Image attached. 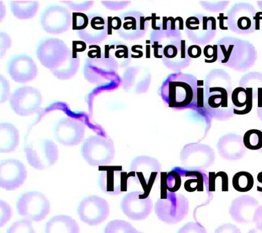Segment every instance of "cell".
<instances>
[{"label":"cell","mask_w":262,"mask_h":233,"mask_svg":"<svg viewBox=\"0 0 262 233\" xmlns=\"http://www.w3.org/2000/svg\"><path fill=\"white\" fill-rule=\"evenodd\" d=\"M198 80L194 75L172 73L163 81L161 96L168 107L185 110L198 107Z\"/></svg>","instance_id":"cell-1"},{"label":"cell","mask_w":262,"mask_h":233,"mask_svg":"<svg viewBox=\"0 0 262 233\" xmlns=\"http://www.w3.org/2000/svg\"><path fill=\"white\" fill-rule=\"evenodd\" d=\"M72 26L78 37L90 46L101 44L108 35V20L100 14L73 13Z\"/></svg>","instance_id":"cell-2"},{"label":"cell","mask_w":262,"mask_h":233,"mask_svg":"<svg viewBox=\"0 0 262 233\" xmlns=\"http://www.w3.org/2000/svg\"><path fill=\"white\" fill-rule=\"evenodd\" d=\"M118 62L105 52L99 56L88 57L84 64L83 76L92 84L100 86L118 78Z\"/></svg>","instance_id":"cell-3"},{"label":"cell","mask_w":262,"mask_h":233,"mask_svg":"<svg viewBox=\"0 0 262 233\" xmlns=\"http://www.w3.org/2000/svg\"><path fill=\"white\" fill-rule=\"evenodd\" d=\"M155 210L158 218L168 224H178L187 216L189 201L183 194L167 191L156 202Z\"/></svg>","instance_id":"cell-4"},{"label":"cell","mask_w":262,"mask_h":233,"mask_svg":"<svg viewBox=\"0 0 262 233\" xmlns=\"http://www.w3.org/2000/svg\"><path fill=\"white\" fill-rule=\"evenodd\" d=\"M82 157L92 166L110 165L114 160L116 149L114 141L108 137L90 136L81 148Z\"/></svg>","instance_id":"cell-5"},{"label":"cell","mask_w":262,"mask_h":233,"mask_svg":"<svg viewBox=\"0 0 262 233\" xmlns=\"http://www.w3.org/2000/svg\"><path fill=\"white\" fill-rule=\"evenodd\" d=\"M27 160L31 166L43 171L53 166L59 157L56 144L50 139H38L25 146Z\"/></svg>","instance_id":"cell-6"},{"label":"cell","mask_w":262,"mask_h":233,"mask_svg":"<svg viewBox=\"0 0 262 233\" xmlns=\"http://www.w3.org/2000/svg\"><path fill=\"white\" fill-rule=\"evenodd\" d=\"M9 103L14 113L26 117L42 111V96L36 88L20 87L12 92Z\"/></svg>","instance_id":"cell-7"},{"label":"cell","mask_w":262,"mask_h":233,"mask_svg":"<svg viewBox=\"0 0 262 233\" xmlns=\"http://www.w3.org/2000/svg\"><path fill=\"white\" fill-rule=\"evenodd\" d=\"M50 202L44 194L38 192L23 194L16 202L18 214L31 222H40L50 212Z\"/></svg>","instance_id":"cell-8"},{"label":"cell","mask_w":262,"mask_h":233,"mask_svg":"<svg viewBox=\"0 0 262 233\" xmlns=\"http://www.w3.org/2000/svg\"><path fill=\"white\" fill-rule=\"evenodd\" d=\"M71 50L62 40L57 38H47L39 43L36 49V56L40 64L51 71L64 62Z\"/></svg>","instance_id":"cell-9"},{"label":"cell","mask_w":262,"mask_h":233,"mask_svg":"<svg viewBox=\"0 0 262 233\" xmlns=\"http://www.w3.org/2000/svg\"><path fill=\"white\" fill-rule=\"evenodd\" d=\"M42 29L50 34L64 33L73 25V14L64 6H48L42 12L40 17Z\"/></svg>","instance_id":"cell-10"},{"label":"cell","mask_w":262,"mask_h":233,"mask_svg":"<svg viewBox=\"0 0 262 233\" xmlns=\"http://www.w3.org/2000/svg\"><path fill=\"white\" fill-rule=\"evenodd\" d=\"M183 168L190 171H205L214 164L215 153L207 145H186L180 153Z\"/></svg>","instance_id":"cell-11"},{"label":"cell","mask_w":262,"mask_h":233,"mask_svg":"<svg viewBox=\"0 0 262 233\" xmlns=\"http://www.w3.org/2000/svg\"><path fill=\"white\" fill-rule=\"evenodd\" d=\"M85 133V125L83 122L68 116L57 120L53 128L55 140L66 146H75L81 144Z\"/></svg>","instance_id":"cell-12"},{"label":"cell","mask_w":262,"mask_h":233,"mask_svg":"<svg viewBox=\"0 0 262 233\" xmlns=\"http://www.w3.org/2000/svg\"><path fill=\"white\" fill-rule=\"evenodd\" d=\"M161 163L148 156L135 157L131 163L130 172L133 179L143 187L150 189L161 174Z\"/></svg>","instance_id":"cell-13"},{"label":"cell","mask_w":262,"mask_h":233,"mask_svg":"<svg viewBox=\"0 0 262 233\" xmlns=\"http://www.w3.org/2000/svg\"><path fill=\"white\" fill-rule=\"evenodd\" d=\"M110 207L108 202L100 196L93 195L84 198L77 209L80 220L90 226H97L108 218Z\"/></svg>","instance_id":"cell-14"},{"label":"cell","mask_w":262,"mask_h":233,"mask_svg":"<svg viewBox=\"0 0 262 233\" xmlns=\"http://www.w3.org/2000/svg\"><path fill=\"white\" fill-rule=\"evenodd\" d=\"M121 208L130 220H145L153 209V202L146 192H132L126 194L121 202Z\"/></svg>","instance_id":"cell-15"},{"label":"cell","mask_w":262,"mask_h":233,"mask_svg":"<svg viewBox=\"0 0 262 233\" xmlns=\"http://www.w3.org/2000/svg\"><path fill=\"white\" fill-rule=\"evenodd\" d=\"M119 18L120 26L117 33L123 39L128 41L140 39L148 29V20L140 12H126L121 14Z\"/></svg>","instance_id":"cell-16"},{"label":"cell","mask_w":262,"mask_h":233,"mask_svg":"<svg viewBox=\"0 0 262 233\" xmlns=\"http://www.w3.org/2000/svg\"><path fill=\"white\" fill-rule=\"evenodd\" d=\"M28 172L24 163L15 159H4L0 163V187L14 191L24 183Z\"/></svg>","instance_id":"cell-17"},{"label":"cell","mask_w":262,"mask_h":233,"mask_svg":"<svg viewBox=\"0 0 262 233\" xmlns=\"http://www.w3.org/2000/svg\"><path fill=\"white\" fill-rule=\"evenodd\" d=\"M7 72L15 82L26 83L36 79L38 75V67L30 56L26 54H18L8 61Z\"/></svg>","instance_id":"cell-18"},{"label":"cell","mask_w":262,"mask_h":233,"mask_svg":"<svg viewBox=\"0 0 262 233\" xmlns=\"http://www.w3.org/2000/svg\"><path fill=\"white\" fill-rule=\"evenodd\" d=\"M204 87L208 88V90L204 88V91L208 93H204V105H206L209 110L213 111L212 116L219 115V110H223L225 115L230 114L225 109L233 111V104L230 103L232 93L231 87H212L208 81Z\"/></svg>","instance_id":"cell-19"},{"label":"cell","mask_w":262,"mask_h":233,"mask_svg":"<svg viewBox=\"0 0 262 233\" xmlns=\"http://www.w3.org/2000/svg\"><path fill=\"white\" fill-rule=\"evenodd\" d=\"M150 74L142 67H128L123 73L122 88L128 93H143L148 90Z\"/></svg>","instance_id":"cell-20"},{"label":"cell","mask_w":262,"mask_h":233,"mask_svg":"<svg viewBox=\"0 0 262 233\" xmlns=\"http://www.w3.org/2000/svg\"><path fill=\"white\" fill-rule=\"evenodd\" d=\"M259 203L253 196L242 195L231 202L229 213L233 221L238 224H248L253 222L254 214Z\"/></svg>","instance_id":"cell-21"},{"label":"cell","mask_w":262,"mask_h":233,"mask_svg":"<svg viewBox=\"0 0 262 233\" xmlns=\"http://www.w3.org/2000/svg\"><path fill=\"white\" fill-rule=\"evenodd\" d=\"M126 174L119 170L102 171L98 178V185L102 191L108 195H118L126 189Z\"/></svg>","instance_id":"cell-22"},{"label":"cell","mask_w":262,"mask_h":233,"mask_svg":"<svg viewBox=\"0 0 262 233\" xmlns=\"http://www.w3.org/2000/svg\"><path fill=\"white\" fill-rule=\"evenodd\" d=\"M220 156L229 161H237L243 158L247 149L243 138L238 136H227L221 138L217 145Z\"/></svg>","instance_id":"cell-23"},{"label":"cell","mask_w":262,"mask_h":233,"mask_svg":"<svg viewBox=\"0 0 262 233\" xmlns=\"http://www.w3.org/2000/svg\"><path fill=\"white\" fill-rule=\"evenodd\" d=\"M235 32L237 34H251L255 30V10L248 3L239 4L235 7Z\"/></svg>","instance_id":"cell-24"},{"label":"cell","mask_w":262,"mask_h":233,"mask_svg":"<svg viewBox=\"0 0 262 233\" xmlns=\"http://www.w3.org/2000/svg\"><path fill=\"white\" fill-rule=\"evenodd\" d=\"M19 144V132L13 124L0 123V152H13Z\"/></svg>","instance_id":"cell-25"},{"label":"cell","mask_w":262,"mask_h":233,"mask_svg":"<svg viewBox=\"0 0 262 233\" xmlns=\"http://www.w3.org/2000/svg\"><path fill=\"white\" fill-rule=\"evenodd\" d=\"M253 92L251 89L237 87L231 93V103L234 106L233 113L236 115H245L253 108Z\"/></svg>","instance_id":"cell-26"},{"label":"cell","mask_w":262,"mask_h":233,"mask_svg":"<svg viewBox=\"0 0 262 233\" xmlns=\"http://www.w3.org/2000/svg\"><path fill=\"white\" fill-rule=\"evenodd\" d=\"M79 231L77 222L68 216H54L45 226V233H79Z\"/></svg>","instance_id":"cell-27"},{"label":"cell","mask_w":262,"mask_h":233,"mask_svg":"<svg viewBox=\"0 0 262 233\" xmlns=\"http://www.w3.org/2000/svg\"><path fill=\"white\" fill-rule=\"evenodd\" d=\"M79 67V56L71 50L64 62L57 68L51 70V73L57 79L60 80H69L77 74Z\"/></svg>","instance_id":"cell-28"},{"label":"cell","mask_w":262,"mask_h":233,"mask_svg":"<svg viewBox=\"0 0 262 233\" xmlns=\"http://www.w3.org/2000/svg\"><path fill=\"white\" fill-rule=\"evenodd\" d=\"M104 52L118 62L119 68H126L131 60L130 49L121 41H112L105 46Z\"/></svg>","instance_id":"cell-29"},{"label":"cell","mask_w":262,"mask_h":233,"mask_svg":"<svg viewBox=\"0 0 262 233\" xmlns=\"http://www.w3.org/2000/svg\"><path fill=\"white\" fill-rule=\"evenodd\" d=\"M9 5L12 15L20 20L32 19L36 15L40 7L38 1H12Z\"/></svg>","instance_id":"cell-30"},{"label":"cell","mask_w":262,"mask_h":233,"mask_svg":"<svg viewBox=\"0 0 262 233\" xmlns=\"http://www.w3.org/2000/svg\"><path fill=\"white\" fill-rule=\"evenodd\" d=\"M161 194L167 191L176 192L180 189L182 185V177L175 168L168 173H161Z\"/></svg>","instance_id":"cell-31"},{"label":"cell","mask_w":262,"mask_h":233,"mask_svg":"<svg viewBox=\"0 0 262 233\" xmlns=\"http://www.w3.org/2000/svg\"><path fill=\"white\" fill-rule=\"evenodd\" d=\"M232 185L235 190L242 193L251 191L254 185L253 175L248 172H238L233 175Z\"/></svg>","instance_id":"cell-32"},{"label":"cell","mask_w":262,"mask_h":233,"mask_svg":"<svg viewBox=\"0 0 262 233\" xmlns=\"http://www.w3.org/2000/svg\"><path fill=\"white\" fill-rule=\"evenodd\" d=\"M209 192L228 191V176L225 172L209 173Z\"/></svg>","instance_id":"cell-33"},{"label":"cell","mask_w":262,"mask_h":233,"mask_svg":"<svg viewBox=\"0 0 262 233\" xmlns=\"http://www.w3.org/2000/svg\"><path fill=\"white\" fill-rule=\"evenodd\" d=\"M246 149L252 151H260L262 149V131L251 130L246 132L243 137Z\"/></svg>","instance_id":"cell-34"},{"label":"cell","mask_w":262,"mask_h":233,"mask_svg":"<svg viewBox=\"0 0 262 233\" xmlns=\"http://www.w3.org/2000/svg\"><path fill=\"white\" fill-rule=\"evenodd\" d=\"M242 87L245 89L253 90L254 99L257 98L258 91L262 89V74L260 73L253 72L244 76L242 80Z\"/></svg>","instance_id":"cell-35"},{"label":"cell","mask_w":262,"mask_h":233,"mask_svg":"<svg viewBox=\"0 0 262 233\" xmlns=\"http://www.w3.org/2000/svg\"><path fill=\"white\" fill-rule=\"evenodd\" d=\"M133 225L124 220L111 221L104 228V233H137Z\"/></svg>","instance_id":"cell-36"},{"label":"cell","mask_w":262,"mask_h":233,"mask_svg":"<svg viewBox=\"0 0 262 233\" xmlns=\"http://www.w3.org/2000/svg\"><path fill=\"white\" fill-rule=\"evenodd\" d=\"M7 233H36L33 228L32 222L26 220H20L14 222L8 229Z\"/></svg>","instance_id":"cell-37"},{"label":"cell","mask_w":262,"mask_h":233,"mask_svg":"<svg viewBox=\"0 0 262 233\" xmlns=\"http://www.w3.org/2000/svg\"><path fill=\"white\" fill-rule=\"evenodd\" d=\"M61 4H64L71 11H75V13H83L87 11L93 7L94 1H61Z\"/></svg>","instance_id":"cell-38"},{"label":"cell","mask_w":262,"mask_h":233,"mask_svg":"<svg viewBox=\"0 0 262 233\" xmlns=\"http://www.w3.org/2000/svg\"><path fill=\"white\" fill-rule=\"evenodd\" d=\"M177 233H208L206 228L200 222H188L179 229Z\"/></svg>","instance_id":"cell-39"},{"label":"cell","mask_w":262,"mask_h":233,"mask_svg":"<svg viewBox=\"0 0 262 233\" xmlns=\"http://www.w3.org/2000/svg\"><path fill=\"white\" fill-rule=\"evenodd\" d=\"M10 83L3 75H0V103H4L10 99Z\"/></svg>","instance_id":"cell-40"},{"label":"cell","mask_w":262,"mask_h":233,"mask_svg":"<svg viewBox=\"0 0 262 233\" xmlns=\"http://www.w3.org/2000/svg\"><path fill=\"white\" fill-rule=\"evenodd\" d=\"M12 210L9 204L0 200V226L2 227L12 218Z\"/></svg>","instance_id":"cell-41"},{"label":"cell","mask_w":262,"mask_h":233,"mask_svg":"<svg viewBox=\"0 0 262 233\" xmlns=\"http://www.w3.org/2000/svg\"><path fill=\"white\" fill-rule=\"evenodd\" d=\"M12 46V39L7 33H0V58H3L8 49Z\"/></svg>","instance_id":"cell-42"},{"label":"cell","mask_w":262,"mask_h":233,"mask_svg":"<svg viewBox=\"0 0 262 233\" xmlns=\"http://www.w3.org/2000/svg\"><path fill=\"white\" fill-rule=\"evenodd\" d=\"M103 7L110 11H116L123 10L127 7L130 3L128 1H101L100 2Z\"/></svg>","instance_id":"cell-43"},{"label":"cell","mask_w":262,"mask_h":233,"mask_svg":"<svg viewBox=\"0 0 262 233\" xmlns=\"http://www.w3.org/2000/svg\"><path fill=\"white\" fill-rule=\"evenodd\" d=\"M214 233H242L241 230L232 224H224L218 227Z\"/></svg>","instance_id":"cell-44"},{"label":"cell","mask_w":262,"mask_h":233,"mask_svg":"<svg viewBox=\"0 0 262 233\" xmlns=\"http://www.w3.org/2000/svg\"><path fill=\"white\" fill-rule=\"evenodd\" d=\"M253 222L255 224V228L262 232V205L257 208L253 219Z\"/></svg>","instance_id":"cell-45"},{"label":"cell","mask_w":262,"mask_h":233,"mask_svg":"<svg viewBox=\"0 0 262 233\" xmlns=\"http://www.w3.org/2000/svg\"><path fill=\"white\" fill-rule=\"evenodd\" d=\"M202 49L198 46H192L188 49L187 54L188 57L192 58H198L202 54Z\"/></svg>","instance_id":"cell-46"},{"label":"cell","mask_w":262,"mask_h":233,"mask_svg":"<svg viewBox=\"0 0 262 233\" xmlns=\"http://www.w3.org/2000/svg\"><path fill=\"white\" fill-rule=\"evenodd\" d=\"M258 99V109L257 116L258 118L261 120L262 122V89H259L257 93Z\"/></svg>","instance_id":"cell-47"},{"label":"cell","mask_w":262,"mask_h":233,"mask_svg":"<svg viewBox=\"0 0 262 233\" xmlns=\"http://www.w3.org/2000/svg\"><path fill=\"white\" fill-rule=\"evenodd\" d=\"M257 180L258 185H257V191L259 195L262 198V172L257 175Z\"/></svg>","instance_id":"cell-48"},{"label":"cell","mask_w":262,"mask_h":233,"mask_svg":"<svg viewBox=\"0 0 262 233\" xmlns=\"http://www.w3.org/2000/svg\"><path fill=\"white\" fill-rule=\"evenodd\" d=\"M262 15V11L259 12V13H257L255 14V30H259V20L262 19V17L261 15Z\"/></svg>","instance_id":"cell-49"},{"label":"cell","mask_w":262,"mask_h":233,"mask_svg":"<svg viewBox=\"0 0 262 233\" xmlns=\"http://www.w3.org/2000/svg\"><path fill=\"white\" fill-rule=\"evenodd\" d=\"M247 233H262V232L255 228L251 229V230H250Z\"/></svg>","instance_id":"cell-50"},{"label":"cell","mask_w":262,"mask_h":233,"mask_svg":"<svg viewBox=\"0 0 262 233\" xmlns=\"http://www.w3.org/2000/svg\"><path fill=\"white\" fill-rule=\"evenodd\" d=\"M258 5H259V9L262 10V1L258 2Z\"/></svg>","instance_id":"cell-51"},{"label":"cell","mask_w":262,"mask_h":233,"mask_svg":"<svg viewBox=\"0 0 262 233\" xmlns=\"http://www.w3.org/2000/svg\"><path fill=\"white\" fill-rule=\"evenodd\" d=\"M262 131V130H261ZM260 153H262V149H261V150L259 151Z\"/></svg>","instance_id":"cell-52"},{"label":"cell","mask_w":262,"mask_h":233,"mask_svg":"<svg viewBox=\"0 0 262 233\" xmlns=\"http://www.w3.org/2000/svg\"><path fill=\"white\" fill-rule=\"evenodd\" d=\"M137 233H143V232H139V231H137Z\"/></svg>","instance_id":"cell-53"}]
</instances>
